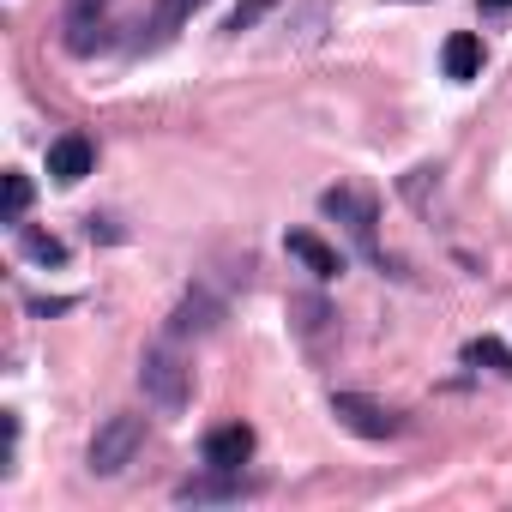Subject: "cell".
I'll return each instance as SVG.
<instances>
[{
    "label": "cell",
    "mask_w": 512,
    "mask_h": 512,
    "mask_svg": "<svg viewBox=\"0 0 512 512\" xmlns=\"http://www.w3.org/2000/svg\"><path fill=\"white\" fill-rule=\"evenodd\" d=\"M139 386H145V398H157L163 410H181V404L193 398V368H187V356H181L175 344H151V350L139 356Z\"/></svg>",
    "instance_id": "obj_1"
},
{
    "label": "cell",
    "mask_w": 512,
    "mask_h": 512,
    "mask_svg": "<svg viewBox=\"0 0 512 512\" xmlns=\"http://www.w3.org/2000/svg\"><path fill=\"white\" fill-rule=\"evenodd\" d=\"M139 446H145V416H109V422L97 428L85 464H91V476H121V470L139 458Z\"/></svg>",
    "instance_id": "obj_2"
},
{
    "label": "cell",
    "mask_w": 512,
    "mask_h": 512,
    "mask_svg": "<svg viewBox=\"0 0 512 512\" xmlns=\"http://www.w3.org/2000/svg\"><path fill=\"white\" fill-rule=\"evenodd\" d=\"M332 416H338L350 434H362V440H392V434H404V410H392V404H380V398H362V392H332Z\"/></svg>",
    "instance_id": "obj_3"
},
{
    "label": "cell",
    "mask_w": 512,
    "mask_h": 512,
    "mask_svg": "<svg viewBox=\"0 0 512 512\" xmlns=\"http://www.w3.org/2000/svg\"><path fill=\"white\" fill-rule=\"evenodd\" d=\"M109 43V0H67V49L97 55Z\"/></svg>",
    "instance_id": "obj_4"
},
{
    "label": "cell",
    "mask_w": 512,
    "mask_h": 512,
    "mask_svg": "<svg viewBox=\"0 0 512 512\" xmlns=\"http://www.w3.org/2000/svg\"><path fill=\"white\" fill-rule=\"evenodd\" d=\"M320 205H326V217H338V223L374 253V199H368V193H356V187H326Z\"/></svg>",
    "instance_id": "obj_5"
},
{
    "label": "cell",
    "mask_w": 512,
    "mask_h": 512,
    "mask_svg": "<svg viewBox=\"0 0 512 512\" xmlns=\"http://www.w3.org/2000/svg\"><path fill=\"white\" fill-rule=\"evenodd\" d=\"M199 452H205V470H241L253 458V428L247 422H223V428L205 434Z\"/></svg>",
    "instance_id": "obj_6"
},
{
    "label": "cell",
    "mask_w": 512,
    "mask_h": 512,
    "mask_svg": "<svg viewBox=\"0 0 512 512\" xmlns=\"http://www.w3.org/2000/svg\"><path fill=\"white\" fill-rule=\"evenodd\" d=\"M91 169H97V151H91V139H85V133H61V139L49 145V175H55L61 187L85 181Z\"/></svg>",
    "instance_id": "obj_7"
},
{
    "label": "cell",
    "mask_w": 512,
    "mask_h": 512,
    "mask_svg": "<svg viewBox=\"0 0 512 512\" xmlns=\"http://www.w3.org/2000/svg\"><path fill=\"white\" fill-rule=\"evenodd\" d=\"M241 494H253V482H241V470H211V476H187V482H175V500H241Z\"/></svg>",
    "instance_id": "obj_8"
},
{
    "label": "cell",
    "mask_w": 512,
    "mask_h": 512,
    "mask_svg": "<svg viewBox=\"0 0 512 512\" xmlns=\"http://www.w3.org/2000/svg\"><path fill=\"white\" fill-rule=\"evenodd\" d=\"M284 247L296 253V260H302L314 278H338V272H344L338 247H326V241H320V235H308V229H290V235H284Z\"/></svg>",
    "instance_id": "obj_9"
},
{
    "label": "cell",
    "mask_w": 512,
    "mask_h": 512,
    "mask_svg": "<svg viewBox=\"0 0 512 512\" xmlns=\"http://www.w3.org/2000/svg\"><path fill=\"white\" fill-rule=\"evenodd\" d=\"M440 61H446V79H476L482 73V37H470V31H452L446 37V49H440Z\"/></svg>",
    "instance_id": "obj_10"
},
{
    "label": "cell",
    "mask_w": 512,
    "mask_h": 512,
    "mask_svg": "<svg viewBox=\"0 0 512 512\" xmlns=\"http://www.w3.org/2000/svg\"><path fill=\"white\" fill-rule=\"evenodd\" d=\"M223 320V308L205 296V290H193V296H181V308H175V320H169V338H187V332H211Z\"/></svg>",
    "instance_id": "obj_11"
},
{
    "label": "cell",
    "mask_w": 512,
    "mask_h": 512,
    "mask_svg": "<svg viewBox=\"0 0 512 512\" xmlns=\"http://www.w3.org/2000/svg\"><path fill=\"white\" fill-rule=\"evenodd\" d=\"M199 7H205V0H157V13H151V37H145V43H151V49H157V43H169V37H175Z\"/></svg>",
    "instance_id": "obj_12"
},
{
    "label": "cell",
    "mask_w": 512,
    "mask_h": 512,
    "mask_svg": "<svg viewBox=\"0 0 512 512\" xmlns=\"http://www.w3.org/2000/svg\"><path fill=\"white\" fill-rule=\"evenodd\" d=\"M290 320H296V332H302L308 344H320V332H326V326H332L338 314H332V308H326L320 296H296V302H290Z\"/></svg>",
    "instance_id": "obj_13"
},
{
    "label": "cell",
    "mask_w": 512,
    "mask_h": 512,
    "mask_svg": "<svg viewBox=\"0 0 512 512\" xmlns=\"http://www.w3.org/2000/svg\"><path fill=\"white\" fill-rule=\"evenodd\" d=\"M19 241H25V253H31L37 266H61V260H67V241L49 235V229H25V223H19Z\"/></svg>",
    "instance_id": "obj_14"
},
{
    "label": "cell",
    "mask_w": 512,
    "mask_h": 512,
    "mask_svg": "<svg viewBox=\"0 0 512 512\" xmlns=\"http://www.w3.org/2000/svg\"><path fill=\"white\" fill-rule=\"evenodd\" d=\"M464 362L494 368V374H512V350H506L500 338H470V344H464Z\"/></svg>",
    "instance_id": "obj_15"
},
{
    "label": "cell",
    "mask_w": 512,
    "mask_h": 512,
    "mask_svg": "<svg viewBox=\"0 0 512 512\" xmlns=\"http://www.w3.org/2000/svg\"><path fill=\"white\" fill-rule=\"evenodd\" d=\"M272 7H278V0H235V13L223 19V31H229V37H241V31H253V25H260Z\"/></svg>",
    "instance_id": "obj_16"
},
{
    "label": "cell",
    "mask_w": 512,
    "mask_h": 512,
    "mask_svg": "<svg viewBox=\"0 0 512 512\" xmlns=\"http://www.w3.org/2000/svg\"><path fill=\"white\" fill-rule=\"evenodd\" d=\"M25 211H31V181L7 169V223H25Z\"/></svg>",
    "instance_id": "obj_17"
},
{
    "label": "cell",
    "mask_w": 512,
    "mask_h": 512,
    "mask_svg": "<svg viewBox=\"0 0 512 512\" xmlns=\"http://www.w3.org/2000/svg\"><path fill=\"white\" fill-rule=\"evenodd\" d=\"M482 13H512V0H476Z\"/></svg>",
    "instance_id": "obj_18"
}]
</instances>
